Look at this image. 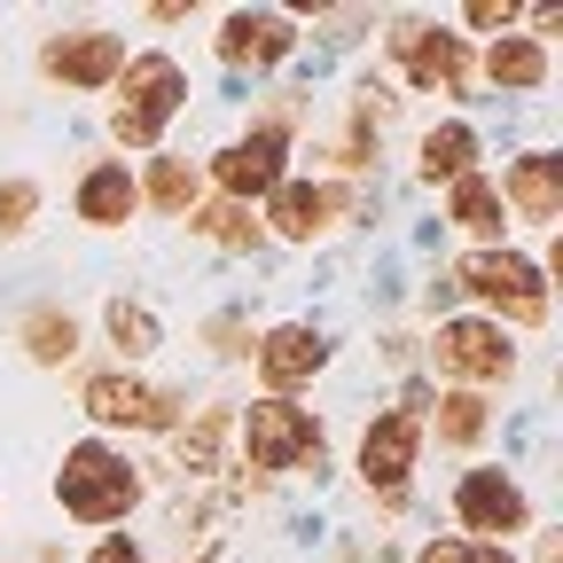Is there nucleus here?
I'll list each match as a JSON object with an SVG mask.
<instances>
[{"instance_id": "obj_14", "label": "nucleus", "mask_w": 563, "mask_h": 563, "mask_svg": "<svg viewBox=\"0 0 563 563\" xmlns=\"http://www.w3.org/2000/svg\"><path fill=\"white\" fill-rule=\"evenodd\" d=\"M298 47V24L290 16H282V9H228L220 16V55L228 63H282V55H290Z\"/></svg>"}, {"instance_id": "obj_29", "label": "nucleus", "mask_w": 563, "mask_h": 563, "mask_svg": "<svg viewBox=\"0 0 563 563\" xmlns=\"http://www.w3.org/2000/svg\"><path fill=\"white\" fill-rule=\"evenodd\" d=\"M321 24H329V40H361V32H368L376 16H368V9H329Z\"/></svg>"}, {"instance_id": "obj_5", "label": "nucleus", "mask_w": 563, "mask_h": 563, "mask_svg": "<svg viewBox=\"0 0 563 563\" xmlns=\"http://www.w3.org/2000/svg\"><path fill=\"white\" fill-rule=\"evenodd\" d=\"M431 368L454 376L462 391H470V384H509V376H517V344H509L501 321L462 313V321H439V329H431Z\"/></svg>"}, {"instance_id": "obj_17", "label": "nucleus", "mask_w": 563, "mask_h": 563, "mask_svg": "<svg viewBox=\"0 0 563 563\" xmlns=\"http://www.w3.org/2000/svg\"><path fill=\"white\" fill-rule=\"evenodd\" d=\"M446 220H454L462 235H477L485 251H501V228H509V203H501V188H493L485 173H462V180L446 188Z\"/></svg>"}, {"instance_id": "obj_32", "label": "nucleus", "mask_w": 563, "mask_h": 563, "mask_svg": "<svg viewBox=\"0 0 563 563\" xmlns=\"http://www.w3.org/2000/svg\"><path fill=\"white\" fill-rule=\"evenodd\" d=\"M470 563H517V555H509V548H493V540H485V548H470Z\"/></svg>"}, {"instance_id": "obj_28", "label": "nucleus", "mask_w": 563, "mask_h": 563, "mask_svg": "<svg viewBox=\"0 0 563 563\" xmlns=\"http://www.w3.org/2000/svg\"><path fill=\"white\" fill-rule=\"evenodd\" d=\"M462 24H477V32H501V24H517V9H509V0H470V9H462Z\"/></svg>"}, {"instance_id": "obj_27", "label": "nucleus", "mask_w": 563, "mask_h": 563, "mask_svg": "<svg viewBox=\"0 0 563 563\" xmlns=\"http://www.w3.org/2000/svg\"><path fill=\"white\" fill-rule=\"evenodd\" d=\"M203 344L220 352V361H243L258 336H251V321H243V313H211V321H203Z\"/></svg>"}, {"instance_id": "obj_23", "label": "nucleus", "mask_w": 563, "mask_h": 563, "mask_svg": "<svg viewBox=\"0 0 563 563\" xmlns=\"http://www.w3.org/2000/svg\"><path fill=\"white\" fill-rule=\"evenodd\" d=\"M188 228L203 235V243H220V251H251L266 228L251 220V203H203V211H188Z\"/></svg>"}, {"instance_id": "obj_20", "label": "nucleus", "mask_w": 563, "mask_h": 563, "mask_svg": "<svg viewBox=\"0 0 563 563\" xmlns=\"http://www.w3.org/2000/svg\"><path fill=\"white\" fill-rule=\"evenodd\" d=\"M415 165H422V180H462V173H477V125H462V118H446V125H431L422 133V150H415Z\"/></svg>"}, {"instance_id": "obj_4", "label": "nucleus", "mask_w": 563, "mask_h": 563, "mask_svg": "<svg viewBox=\"0 0 563 563\" xmlns=\"http://www.w3.org/2000/svg\"><path fill=\"white\" fill-rule=\"evenodd\" d=\"M235 439H243V470H258V477L306 470V462H321V415L290 407V399H251L235 415Z\"/></svg>"}, {"instance_id": "obj_11", "label": "nucleus", "mask_w": 563, "mask_h": 563, "mask_svg": "<svg viewBox=\"0 0 563 563\" xmlns=\"http://www.w3.org/2000/svg\"><path fill=\"white\" fill-rule=\"evenodd\" d=\"M251 352H258V384H266V399H290L298 384H313V376L329 368V336H321L313 321H282V329H266Z\"/></svg>"}, {"instance_id": "obj_13", "label": "nucleus", "mask_w": 563, "mask_h": 563, "mask_svg": "<svg viewBox=\"0 0 563 563\" xmlns=\"http://www.w3.org/2000/svg\"><path fill=\"white\" fill-rule=\"evenodd\" d=\"M336 211H344L336 188H321V180H282V188L266 196V220H258V228H274L282 243H321V235L336 228Z\"/></svg>"}, {"instance_id": "obj_6", "label": "nucleus", "mask_w": 563, "mask_h": 563, "mask_svg": "<svg viewBox=\"0 0 563 563\" xmlns=\"http://www.w3.org/2000/svg\"><path fill=\"white\" fill-rule=\"evenodd\" d=\"M79 407L95 422H110V431H180V415H188V391H165V384H141L125 368H102L87 376Z\"/></svg>"}, {"instance_id": "obj_15", "label": "nucleus", "mask_w": 563, "mask_h": 563, "mask_svg": "<svg viewBox=\"0 0 563 563\" xmlns=\"http://www.w3.org/2000/svg\"><path fill=\"white\" fill-rule=\"evenodd\" d=\"M501 203L517 211V220H532V228H555V211H563V157H548V150L509 157Z\"/></svg>"}, {"instance_id": "obj_18", "label": "nucleus", "mask_w": 563, "mask_h": 563, "mask_svg": "<svg viewBox=\"0 0 563 563\" xmlns=\"http://www.w3.org/2000/svg\"><path fill=\"white\" fill-rule=\"evenodd\" d=\"M228 439H235V407H188V422L173 431V454H180L188 477H211L220 454H228Z\"/></svg>"}, {"instance_id": "obj_12", "label": "nucleus", "mask_w": 563, "mask_h": 563, "mask_svg": "<svg viewBox=\"0 0 563 563\" xmlns=\"http://www.w3.org/2000/svg\"><path fill=\"white\" fill-rule=\"evenodd\" d=\"M415 454H422V415H407V407H384V415L368 422V431H361V477H368V493L399 501V485H407Z\"/></svg>"}, {"instance_id": "obj_22", "label": "nucleus", "mask_w": 563, "mask_h": 563, "mask_svg": "<svg viewBox=\"0 0 563 563\" xmlns=\"http://www.w3.org/2000/svg\"><path fill=\"white\" fill-rule=\"evenodd\" d=\"M24 352H32L40 368H63L70 352H79V321H70L63 306H32L24 313Z\"/></svg>"}, {"instance_id": "obj_24", "label": "nucleus", "mask_w": 563, "mask_h": 563, "mask_svg": "<svg viewBox=\"0 0 563 563\" xmlns=\"http://www.w3.org/2000/svg\"><path fill=\"white\" fill-rule=\"evenodd\" d=\"M431 422H439L446 446H477L485 422H493V407H485V391H446V399L431 407Z\"/></svg>"}, {"instance_id": "obj_7", "label": "nucleus", "mask_w": 563, "mask_h": 563, "mask_svg": "<svg viewBox=\"0 0 563 563\" xmlns=\"http://www.w3.org/2000/svg\"><path fill=\"white\" fill-rule=\"evenodd\" d=\"M391 55H399V70H407L415 95H462L470 87V40L462 32H439V24H422V16H399L391 24Z\"/></svg>"}, {"instance_id": "obj_16", "label": "nucleus", "mask_w": 563, "mask_h": 563, "mask_svg": "<svg viewBox=\"0 0 563 563\" xmlns=\"http://www.w3.org/2000/svg\"><path fill=\"white\" fill-rule=\"evenodd\" d=\"M70 203H79L87 228H125L133 211H141V180H133L118 157H102V165L79 173V196H70Z\"/></svg>"}, {"instance_id": "obj_31", "label": "nucleus", "mask_w": 563, "mask_h": 563, "mask_svg": "<svg viewBox=\"0 0 563 563\" xmlns=\"http://www.w3.org/2000/svg\"><path fill=\"white\" fill-rule=\"evenodd\" d=\"M95 563H150V555H141L133 540H102V548H95Z\"/></svg>"}, {"instance_id": "obj_19", "label": "nucleus", "mask_w": 563, "mask_h": 563, "mask_svg": "<svg viewBox=\"0 0 563 563\" xmlns=\"http://www.w3.org/2000/svg\"><path fill=\"white\" fill-rule=\"evenodd\" d=\"M485 79L501 87V95H540L548 87V47L532 32H501L493 55H485Z\"/></svg>"}, {"instance_id": "obj_21", "label": "nucleus", "mask_w": 563, "mask_h": 563, "mask_svg": "<svg viewBox=\"0 0 563 563\" xmlns=\"http://www.w3.org/2000/svg\"><path fill=\"white\" fill-rule=\"evenodd\" d=\"M102 329H110V344H118V361H150V352L165 344V321L141 306V298H110V306H102Z\"/></svg>"}, {"instance_id": "obj_1", "label": "nucleus", "mask_w": 563, "mask_h": 563, "mask_svg": "<svg viewBox=\"0 0 563 563\" xmlns=\"http://www.w3.org/2000/svg\"><path fill=\"white\" fill-rule=\"evenodd\" d=\"M55 501H63V517H79V525H118V517L141 501V470L125 462V446L79 439V446H63Z\"/></svg>"}, {"instance_id": "obj_2", "label": "nucleus", "mask_w": 563, "mask_h": 563, "mask_svg": "<svg viewBox=\"0 0 563 563\" xmlns=\"http://www.w3.org/2000/svg\"><path fill=\"white\" fill-rule=\"evenodd\" d=\"M118 110H110V133L125 141V150H157L165 141V125L180 118V102H188V70L173 63V55H125V70H118Z\"/></svg>"}, {"instance_id": "obj_30", "label": "nucleus", "mask_w": 563, "mask_h": 563, "mask_svg": "<svg viewBox=\"0 0 563 563\" xmlns=\"http://www.w3.org/2000/svg\"><path fill=\"white\" fill-rule=\"evenodd\" d=\"M415 563H470V540H431Z\"/></svg>"}, {"instance_id": "obj_10", "label": "nucleus", "mask_w": 563, "mask_h": 563, "mask_svg": "<svg viewBox=\"0 0 563 563\" xmlns=\"http://www.w3.org/2000/svg\"><path fill=\"white\" fill-rule=\"evenodd\" d=\"M454 517H462V532H493V548H509L532 525V501H525V485L509 470H462Z\"/></svg>"}, {"instance_id": "obj_9", "label": "nucleus", "mask_w": 563, "mask_h": 563, "mask_svg": "<svg viewBox=\"0 0 563 563\" xmlns=\"http://www.w3.org/2000/svg\"><path fill=\"white\" fill-rule=\"evenodd\" d=\"M40 70H47V87H70V95H95L110 87L118 70H125V40L102 32V24H70L40 47Z\"/></svg>"}, {"instance_id": "obj_8", "label": "nucleus", "mask_w": 563, "mask_h": 563, "mask_svg": "<svg viewBox=\"0 0 563 563\" xmlns=\"http://www.w3.org/2000/svg\"><path fill=\"white\" fill-rule=\"evenodd\" d=\"M211 180L228 188V203H251V196H274L282 180H290V133L282 125H251V133H235L220 157H211Z\"/></svg>"}, {"instance_id": "obj_25", "label": "nucleus", "mask_w": 563, "mask_h": 563, "mask_svg": "<svg viewBox=\"0 0 563 563\" xmlns=\"http://www.w3.org/2000/svg\"><path fill=\"white\" fill-rule=\"evenodd\" d=\"M150 203L173 211V220H188V203H196V165H188V157H157V165H150Z\"/></svg>"}, {"instance_id": "obj_3", "label": "nucleus", "mask_w": 563, "mask_h": 563, "mask_svg": "<svg viewBox=\"0 0 563 563\" xmlns=\"http://www.w3.org/2000/svg\"><path fill=\"white\" fill-rule=\"evenodd\" d=\"M454 290H470L477 306H493L485 321H517V329H540L548 321V274L525 258V251H470L462 274H454Z\"/></svg>"}, {"instance_id": "obj_26", "label": "nucleus", "mask_w": 563, "mask_h": 563, "mask_svg": "<svg viewBox=\"0 0 563 563\" xmlns=\"http://www.w3.org/2000/svg\"><path fill=\"white\" fill-rule=\"evenodd\" d=\"M40 211V180H0V235H24Z\"/></svg>"}]
</instances>
